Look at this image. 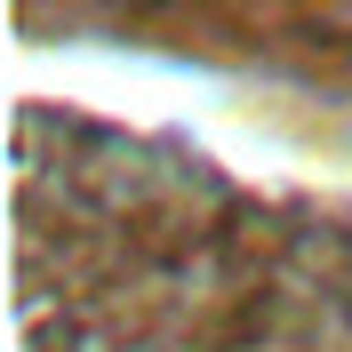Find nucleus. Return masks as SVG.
<instances>
[{
	"mask_svg": "<svg viewBox=\"0 0 352 352\" xmlns=\"http://www.w3.org/2000/svg\"><path fill=\"white\" fill-rule=\"evenodd\" d=\"M24 352H352V217L65 112L16 129Z\"/></svg>",
	"mask_w": 352,
	"mask_h": 352,
	"instance_id": "obj_1",
	"label": "nucleus"
}]
</instances>
